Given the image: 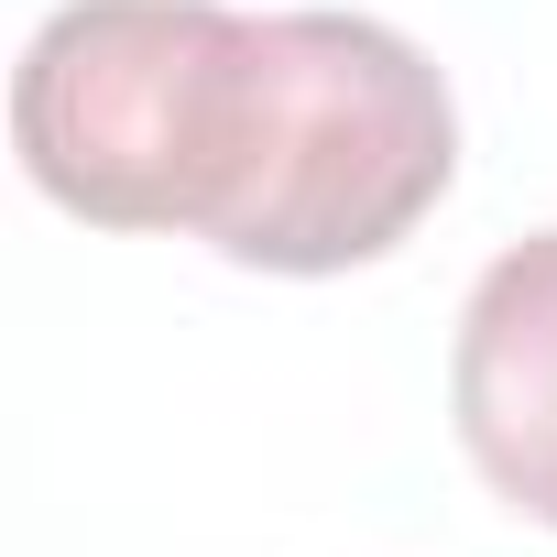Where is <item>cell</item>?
I'll use <instances>...</instances> for the list:
<instances>
[{"mask_svg":"<svg viewBox=\"0 0 557 557\" xmlns=\"http://www.w3.org/2000/svg\"><path fill=\"white\" fill-rule=\"evenodd\" d=\"M273 110V23L219 0H66L23 45V175L88 230H197L240 208Z\"/></svg>","mask_w":557,"mask_h":557,"instance_id":"6da1fadb","label":"cell"},{"mask_svg":"<svg viewBox=\"0 0 557 557\" xmlns=\"http://www.w3.org/2000/svg\"><path fill=\"white\" fill-rule=\"evenodd\" d=\"M459 175L448 77L372 12H273V110L219 251L251 273L383 262Z\"/></svg>","mask_w":557,"mask_h":557,"instance_id":"7a4b0ae2","label":"cell"},{"mask_svg":"<svg viewBox=\"0 0 557 557\" xmlns=\"http://www.w3.org/2000/svg\"><path fill=\"white\" fill-rule=\"evenodd\" d=\"M448 416L503 513L557 535V230L492 251V273L470 285L448 350Z\"/></svg>","mask_w":557,"mask_h":557,"instance_id":"3957f363","label":"cell"}]
</instances>
